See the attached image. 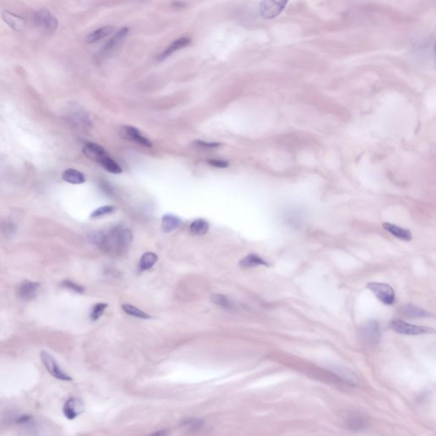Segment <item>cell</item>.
Wrapping results in <instances>:
<instances>
[{"instance_id":"cell-17","label":"cell","mask_w":436,"mask_h":436,"mask_svg":"<svg viewBox=\"0 0 436 436\" xmlns=\"http://www.w3.org/2000/svg\"><path fill=\"white\" fill-rule=\"evenodd\" d=\"M240 266L243 268H249V267H255L258 266H269V263L265 261L261 257L256 254H250L244 258L240 262Z\"/></svg>"},{"instance_id":"cell-14","label":"cell","mask_w":436,"mask_h":436,"mask_svg":"<svg viewBox=\"0 0 436 436\" xmlns=\"http://www.w3.org/2000/svg\"><path fill=\"white\" fill-rule=\"evenodd\" d=\"M383 227L386 231L389 232L393 236L398 238L399 240L404 241H411L413 239V235L411 234V232L407 229L401 228V227L389 223H383Z\"/></svg>"},{"instance_id":"cell-5","label":"cell","mask_w":436,"mask_h":436,"mask_svg":"<svg viewBox=\"0 0 436 436\" xmlns=\"http://www.w3.org/2000/svg\"><path fill=\"white\" fill-rule=\"evenodd\" d=\"M367 288L373 292L380 302L386 305H392L395 303V292L394 289L385 283L379 282H371L368 283Z\"/></svg>"},{"instance_id":"cell-9","label":"cell","mask_w":436,"mask_h":436,"mask_svg":"<svg viewBox=\"0 0 436 436\" xmlns=\"http://www.w3.org/2000/svg\"><path fill=\"white\" fill-rule=\"evenodd\" d=\"M129 31H130L129 27H122L121 29L114 33V35L103 45V47L100 51L99 57L101 58H105L115 51L119 44L121 43L122 40H124L125 37L128 35Z\"/></svg>"},{"instance_id":"cell-21","label":"cell","mask_w":436,"mask_h":436,"mask_svg":"<svg viewBox=\"0 0 436 436\" xmlns=\"http://www.w3.org/2000/svg\"><path fill=\"white\" fill-rule=\"evenodd\" d=\"M190 230L193 235H204L209 230V223L203 219H197L193 221L190 225Z\"/></svg>"},{"instance_id":"cell-4","label":"cell","mask_w":436,"mask_h":436,"mask_svg":"<svg viewBox=\"0 0 436 436\" xmlns=\"http://www.w3.org/2000/svg\"><path fill=\"white\" fill-rule=\"evenodd\" d=\"M359 338L365 345L376 346L381 339V329L378 322L370 321L359 329Z\"/></svg>"},{"instance_id":"cell-26","label":"cell","mask_w":436,"mask_h":436,"mask_svg":"<svg viewBox=\"0 0 436 436\" xmlns=\"http://www.w3.org/2000/svg\"><path fill=\"white\" fill-rule=\"evenodd\" d=\"M211 301L214 303H216L217 305L221 306L223 308H225V309H230V308H232L231 301L229 298H227L225 296H223V295L214 294V295L211 296Z\"/></svg>"},{"instance_id":"cell-1","label":"cell","mask_w":436,"mask_h":436,"mask_svg":"<svg viewBox=\"0 0 436 436\" xmlns=\"http://www.w3.org/2000/svg\"><path fill=\"white\" fill-rule=\"evenodd\" d=\"M132 240L133 235L130 229L114 228L105 233V241L101 250L106 253L119 254L130 247Z\"/></svg>"},{"instance_id":"cell-16","label":"cell","mask_w":436,"mask_h":436,"mask_svg":"<svg viewBox=\"0 0 436 436\" xmlns=\"http://www.w3.org/2000/svg\"><path fill=\"white\" fill-rule=\"evenodd\" d=\"M181 224V220L179 219L177 217H175L174 215L171 214H167L162 217V223H161V228L164 233H172L175 229H177Z\"/></svg>"},{"instance_id":"cell-29","label":"cell","mask_w":436,"mask_h":436,"mask_svg":"<svg viewBox=\"0 0 436 436\" xmlns=\"http://www.w3.org/2000/svg\"><path fill=\"white\" fill-rule=\"evenodd\" d=\"M63 285L64 287L70 289L72 291H75L77 293H83L84 291H85V289L81 285H77L70 280H64L63 282Z\"/></svg>"},{"instance_id":"cell-8","label":"cell","mask_w":436,"mask_h":436,"mask_svg":"<svg viewBox=\"0 0 436 436\" xmlns=\"http://www.w3.org/2000/svg\"><path fill=\"white\" fill-rule=\"evenodd\" d=\"M40 286L39 282L24 280L16 287V296L22 301H31L38 296Z\"/></svg>"},{"instance_id":"cell-12","label":"cell","mask_w":436,"mask_h":436,"mask_svg":"<svg viewBox=\"0 0 436 436\" xmlns=\"http://www.w3.org/2000/svg\"><path fill=\"white\" fill-rule=\"evenodd\" d=\"M190 43H191V39L188 38V37H181V38L175 39L169 46H167L166 48V50L162 53L160 54L158 56V61L161 62V61L167 59L168 57H171L173 53H175V52L179 51V50L183 49L184 47L187 46V45H189Z\"/></svg>"},{"instance_id":"cell-24","label":"cell","mask_w":436,"mask_h":436,"mask_svg":"<svg viewBox=\"0 0 436 436\" xmlns=\"http://www.w3.org/2000/svg\"><path fill=\"white\" fill-rule=\"evenodd\" d=\"M122 309H123L126 314H128L129 315H131V316H134V317L140 318V319H145V320H147V319H150V316H149L148 314H146L145 312L140 310L139 309H137V307L131 305V304H124V305H122Z\"/></svg>"},{"instance_id":"cell-15","label":"cell","mask_w":436,"mask_h":436,"mask_svg":"<svg viewBox=\"0 0 436 436\" xmlns=\"http://www.w3.org/2000/svg\"><path fill=\"white\" fill-rule=\"evenodd\" d=\"M3 21H5L9 27H12L13 29L18 30V31L23 29L25 25H26V21L24 18L16 15V14L11 13V12H3Z\"/></svg>"},{"instance_id":"cell-2","label":"cell","mask_w":436,"mask_h":436,"mask_svg":"<svg viewBox=\"0 0 436 436\" xmlns=\"http://www.w3.org/2000/svg\"><path fill=\"white\" fill-rule=\"evenodd\" d=\"M33 21L36 27L45 33H54L58 26L57 18L46 9H40L36 11L33 14Z\"/></svg>"},{"instance_id":"cell-19","label":"cell","mask_w":436,"mask_h":436,"mask_svg":"<svg viewBox=\"0 0 436 436\" xmlns=\"http://www.w3.org/2000/svg\"><path fill=\"white\" fill-rule=\"evenodd\" d=\"M63 179L67 182L72 184H81L86 181V177L83 173L74 169L66 170L63 174Z\"/></svg>"},{"instance_id":"cell-18","label":"cell","mask_w":436,"mask_h":436,"mask_svg":"<svg viewBox=\"0 0 436 436\" xmlns=\"http://www.w3.org/2000/svg\"><path fill=\"white\" fill-rule=\"evenodd\" d=\"M113 29L114 28L112 26H104V27L95 30L94 32H92V33H89V35L87 36V43L95 44L96 42L100 41L101 39H103L104 38L109 35L110 33H113Z\"/></svg>"},{"instance_id":"cell-20","label":"cell","mask_w":436,"mask_h":436,"mask_svg":"<svg viewBox=\"0 0 436 436\" xmlns=\"http://www.w3.org/2000/svg\"><path fill=\"white\" fill-rule=\"evenodd\" d=\"M401 311L403 313V315H406L407 317H429L431 315V313H429L425 309H421L417 306H404Z\"/></svg>"},{"instance_id":"cell-30","label":"cell","mask_w":436,"mask_h":436,"mask_svg":"<svg viewBox=\"0 0 436 436\" xmlns=\"http://www.w3.org/2000/svg\"><path fill=\"white\" fill-rule=\"evenodd\" d=\"M207 163L211 167H217V168H227L229 166L228 161L223 160H209Z\"/></svg>"},{"instance_id":"cell-22","label":"cell","mask_w":436,"mask_h":436,"mask_svg":"<svg viewBox=\"0 0 436 436\" xmlns=\"http://www.w3.org/2000/svg\"><path fill=\"white\" fill-rule=\"evenodd\" d=\"M99 162L101 163L104 169L107 170L108 173H113V174H119V173H122L121 167H119V165L116 163L113 160H112L108 155L106 157L102 158Z\"/></svg>"},{"instance_id":"cell-25","label":"cell","mask_w":436,"mask_h":436,"mask_svg":"<svg viewBox=\"0 0 436 436\" xmlns=\"http://www.w3.org/2000/svg\"><path fill=\"white\" fill-rule=\"evenodd\" d=\"M114 211H115V208L111 206V205L101 206V207L95 209V211L90 214V217L91 218H98V217H104V216H107L109 214L113 213Z\"/></svg>"},{"instance_id":"cell-3","label":"cell","mask_w":436,"mask_h":436,"mask_svg":"<svg viewBox=\"0 0 436 436\" xmlns=\"http://www.w3.org/2000/svg\"><path fill=\"white\" fill-rule=\"evenodd\" d=\"M390 328L395 333L403 334V335L419 336L431 334L435 333V329L432 327L415 326L413 324L407 323L401 320H394L390 323Z\"/></svg>"},{"instance_id":"cell-10","label":"cell","mask_w":436,"mask_h":436,"mask_svg":"<svg viewBox=\"0 0 436 436\" xmlns=\"http://www.w3.org/2000/svg\"><path fill=\"white\" fill-rule=\"evenodd\" d=\"M84 404L78 398H70L63 407V413L68 419H75L84 412Z\"/></svg>"},{"instance_id":"cell-31","label":"cell","mask_w":436,"mask_h":436,"mask_svg":"<svg viewBox=\"0 0 436 436\" xmlns=\"http://www.w3.org/2000/svg\"><path fill=\"white\" fill-rule=\"evenodd\" d=\"M198 148H200V149H214V148H217V147H219L221 144L220 143H206V142H203V141H196L195 143H194Z\"/></svg>"},{"instance_id":"cell-13","label":"cell","mask_w":436,"mask_h":436,"mask_svg":"<svg viewBox=\"0 0 436 436\" xmlns=\"http://www.w3.org/2000/svg\"><path fill=\"white\" fill-rule=\"evenodd\" d=\"M83 152L87 157L97 161L98 162L101 161L102 158L107 156V152L105 151V149L96 143H87L84 146Z\"/></svg>"},{"instance_id":"cell-11","label":"cell","mask_w":436,"mask_h":436,"mask_svg":"<svg viewBox=\"0 0 436 436\" xmlns=\"http://www.w3.org/2000/svg\"><path fill=\"white\" fill-rule=\"evenodd\" d=\"M121 135L122 137L125 139L131 140V141L136 142L141 145L149 147V148H151L153 146L151 142L148 138L143 137L137 128L133 127V126H130V125L124 126L122 128Z\"/></svg>"},{"instance_id":"cell-7","label":"cell","mask_w":436,"mask_h":436,"mask_svg":"<svg viewBox=\"0 0 436 436\" xmlns=\"http://www.w3.org/2000/svg\"><path fill=\"white\" fill-rule=\"evenodd\" d=\"M41 359L43 364L47 369V371L53 377H56L57 379L63 380V381H72L73 380L69 375L63 371L56 359L50 353L45 352V351L42 352Z\"/></svg>"},{"instance_id":"cell-6","label":"cell","mask_w":436,"mask_h":436,"mask_svg":"<svg viewBox=\"0 0 436 436\" xmlns=\"http://www.w3.org/2000/svg\"><path fill=\"white\" fill-rule=\"evenodd\" d=\"M289 0H262L259 5V12L262 17L271 20L277 17L281 13Z\"/></svg>"},{"instance_id":"cell-28","label":"cell","mask_w":436,"mask_h":436,"mask_svg":"<svg viewBox=\"0 0 436 436\" xmlns=\"http://www.w3.org/2000/svg\"><path fill=\"white\" fill-rule=\"evenodd\" d=\"M107 306L106 303H97L96 305L94 306L90 313L92 321H97L99 318H101V315H103L104 310L107 309Z\"/></svg>"},{"instance_id":"cell-23","label":"cell","mask_w":436,"mask_h":436,"mask_svg":"<svg viewBox=\"0 0 436 436\" xmlns=\"http://www.w3.org/2000/svg\"><path fill=\"white\" fill-rule=\"evenodd\" d=\"M158 257L156 254L153 253H147L142 257L140 261V268L141 270L150 269L157 262Z\"/></svg>"},{"instance_id":"cell-27","label":"cell","mask_w":436,"mask_h":436,"mask_svg":"<svg viewBox=\"0 0 436 436\" xmlns=\"http://www.w3.org/2000/svg\"><path fill=\"white\" fill-rule=\"evenodd\" d=\"M347 425L352 430H361L365 428L366 421L360 417H352L347 421Z\"/></svg>"}]
</instances>
